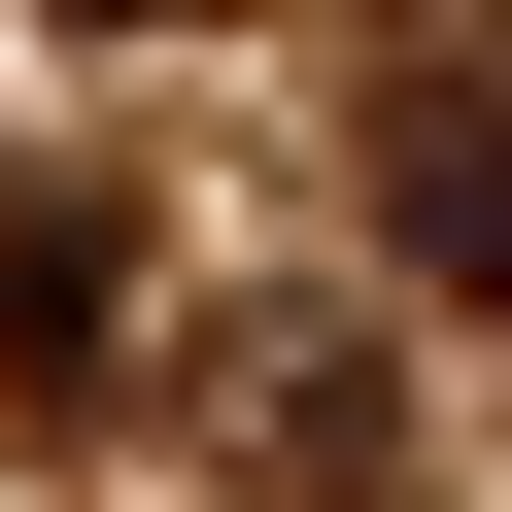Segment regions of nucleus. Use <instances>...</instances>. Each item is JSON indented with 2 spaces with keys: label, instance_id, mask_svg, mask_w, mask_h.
<instances>
[{
  "label": "nucleus",
  "instance_id": "obj_3",
  "mask_svg": "<svg viewBox=\"0 0 512 512\" xmlns=\"http://www.w3.org/2000/svg\"><path fill=\"white\" fill-rule=\"evenodd\" d=\"M205 376H239V444H274V478H376V342H342V308H239Z\"/></svg>",
  "mask_w": 512,
  "mask_h": 512
},
{
  "label": "nucleus",
  "instance_id": "obj_4",
  "mask_svg": "<svg viewBox=\"0 0 512 512\" xmlns=\"http://www.w3.org/2000/svg\"><path fill=\"white\" fill-rule=\"evenodd\" d=\"M69 35H205V0H69Z\"/></svg>",
  "mask_w": 512,
  "mask_h": 512
},
{
  "label": "nucleus",
  "instance_id": "obj_2",
  "mask_svg": "<svg viewBox=\"0 0 512 512\" xmlns=\"http://www.w3.org/2000/svg\"><path fill=\"white\" fill-rule=\"evenodd\" d=\"M376 239H410L444 308H512V69H410L376 103Z\"/></svg>",
  "mask_w": 512,
  "mask_h": 512
},
{
  "label": "nucleus",
  "instance_id": "obj_1",
  "mask_svg": "<svg viewBox=\"0 0 512 512\" xmlns=\"http://www.w3.org/2000/svg\"><path fill=\"white\" fill-rule=\"evenodd\" d=\"M0 376H35V410L137 376V205H103V171H0Z\"/></svg>",
  "mask_w": 512,
  "mask_h": 512
}]
</instances>
